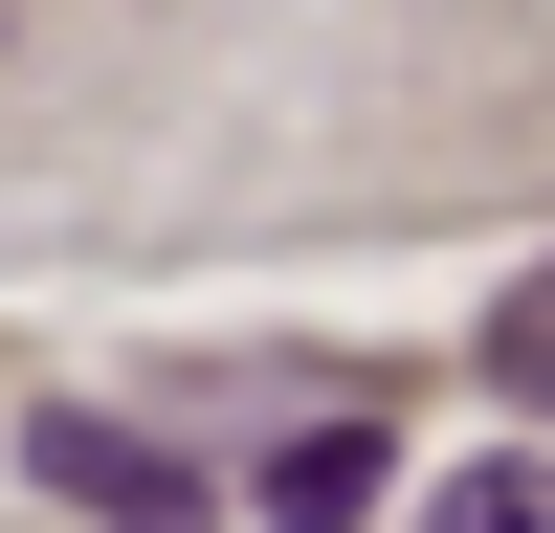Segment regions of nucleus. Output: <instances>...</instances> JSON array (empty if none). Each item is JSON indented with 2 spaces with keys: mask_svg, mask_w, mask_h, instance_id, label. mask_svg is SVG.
I'll list each match as a JSON object with an SVG mask.
<instances>
[{
  "mask_svg": "<svg viewBox=\"0 0 555 533\" xmlns=\"http://www.w3.org/2000/svg\"><path fill=\"white\" fill-rule=\"evenodd\" d=\"M23 467L67 489V511H112V533H201V467H178V444H133V422H89V400H44Z\"/></svg>",
  "mask_w": 555,
  "mask_h": 533,
  "instance_id": "f257e3e1",
  "label": "nucleus"
},
{
  "mask_svg": "<svg viewBox=\"0 0 555 533\" xmlns=\"http://www.w3.org/2000/svg\"><path fill=\"white\" fill-rule=\"evenodd\" d=\"M378 511V422H311V444H267V533H356Z\"/></svg>",
  "mask_w": 555,
  "mask_h": 533,
  "instance_id": "f03ea898",
  "label": "nucleus"
},
{
  "mask_svg": "<svg viewBox=\"0 0 555 533\" xmlns=\"http://www.w3.org/2000/svg\"><path fill=\"white\" fill-rule=\"evenodd\" d=\"M423 533H555V467H444Z\"/></svg>",
  "mask_w": 555,
  "mask_h": 533,
  "instance_id": "7ed1b4c3",
  "label": "nucleus"
},
{
  "mask_svg": "<svg viewBox=\"0 0 555 533\" xmlns=\"http://www.w3.org/2000/svg\"><path fill=\"white\" fill-rule=\"evenodd\" d=\"M489 378H512V400H533V422H555V266H533V289H512V311H489Z\"/></svg>",
  "mask_w": 555,
  "mask_h": 533,
  "instance_id": "20e7f679",
  "label": "nucleus"
}]
</instances>
